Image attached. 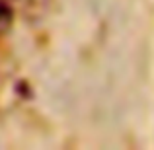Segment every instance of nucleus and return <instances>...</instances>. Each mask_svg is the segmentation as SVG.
Masks as SVG:
<instances>
[{
  "label": "nucleus",
  "mask_w": 154,
  "mask_h": 150,
  "mask_svg": "<svg viewBox=\"0 0 154 150\" xmlns=\"http://www.w3.org/2000/svg\"><path fill=\"white\" fill-rule=\"evenodd\" d=\"M4 2H10V0H4Z\"/></svg>",
  "instance_id": "obj_2"
},
{
  "label": "nucleus",
  "mask_w": 154,
  "mask_h": 150,
  "mask_svg": "<svg viewBox=\"0 0 154 150\" xmlns=\"http://www.w3.org/2000/svg\"><path fill=\"white\" fill-rule=\"evenodd\" d=\"M10 23H12V8L8 2L0 0V35L8 31Z\"/></svg>",
  "instance_id": "obj_1"
}]
</instances>
